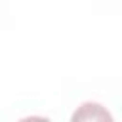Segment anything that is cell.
Segmentation results:
<instances>
[]
</instances>
